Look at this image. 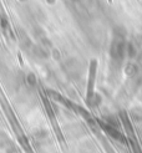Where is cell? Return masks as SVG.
Wrapping results in <instances>:
<instances>
[{
	"instance_id": "obj_2",
	"label": "cell",
	"mask_w": 142,
	"mask_h": 153,
	"mask_svg": "<svg viewBox=\"0 0 142 153\" xmlns=\"http://www.w3.org/2000/svg\"><path fill=\"white\" fill-rule=\"evenodd\" d=\"M102 127H103V129H105V132L109 133V134H110L114 140L120 141V142H125V137L122 136V133H121V132L117 131L116 128H114L112 126H109V125H103Z\"/></svg>"
},
{
	"instance_id": "obj_1",
	"label": "cell",
	"mask_w": 142,
	"mask_h": 153,
	"mask_svg": "<svg viewBox=\"0 0 142 153\" xmlns=\"http://www.w3.org/2000/svg\"><path fill=\"white\" fill-rule=\"evenodd\" d=\"M95 74H96V62L92 61L90 66V77H88V85H87V96L86 101L88 105H91L92 97H94V82H95Z\"/></svg>"
}]
</instances>
